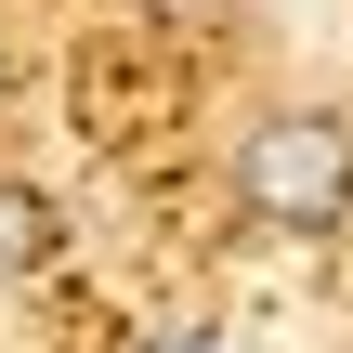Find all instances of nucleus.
<instances>
[{"mask_svg":"<svg viewBox=\"0 0 353 353\" xmlns=\"http://www.w3.org/2000/svg\"><path fill=\"white\" fill-rule=\"evenodd\" d=\"M39 262H52V210H39L26 183H0V288H13V275H39Z\"/></svg>","mask_w":353,"mask_h":353,"instance_id":"nucleus-2","label":"nucleus"},{"mask_svg":"<svg viewBox=\"0 0 353 353\" xmlns=\"http://www.w3.org/2000/svg\"><path fill=\"white\" fill-rule=\"evenodd\" d=\"M236 196H249V223H275V236H327L353 223V131L327 105H275V118H249V144H236Z\"/></svg>","mask_w":353,"mask_h":353,"instance_id":"nucleus-1","label":"nucleus"},{"mask_svg":"<svg viewBox=\"0 0 353 353\" xmlns=\"http://www.w3.org/2000/svg\"><path fill=\"white\" fill-rule=\"evenodd\" d=\"M157 353H210V341H157Z\"/></svg>","mask_w":353,"mask_h":353,"instance_id":"nucleus-3","label":"nucleus"}]
</instances>
